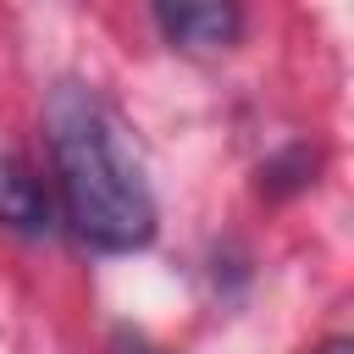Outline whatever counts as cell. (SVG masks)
Listing matches in <instances>:
<instances>
[{"instance_id": "1", "label": "cell", "mask_w": 354, "mask_h": 354, "mask_svg": "<svg viewBox=\"0 0 354 354\" xmlns=\"http://www.w3.org/2000/svg\"><path fill=\"white\" fill-rule=\"evenodd\" d=\"M50 160L72 232L100 254H133L155 238V194L122 116L88 83H55L44 105Z\"/></svg>"}, {"instance_id": "2", "label": "cell", "mask_w": 354, "mask_h": 354, "mask_svg": "<svg viewBox=\"0 0 354 354\" xmlns=\"http://www.w3.org/2000/svg\"><path fill=\"white\" fill-rule=\"evenodd\" d=\"M155 28L183 50H227L243 33V11L216 0H183V6H155Z\"/></svg>"}, {"instance_id": "3", "label": "cell", "mask_w": 354, "mask_h": 354, "mask_svg": "<svg viewBox=\"0 0 354 354\" xmlns=\"http://www.w3.org/2000/svg\"><path fill=\"white\" fill-rule=\"evenodd\" d=\"M0 227H11L22 238H44L55 227V210H50L44 183L17 155H0Z\"/></svg>"}, {"instance_id": "4", "label": "cell", "mask_w": 354, "mask_h": 354, "mask_svg": "<svg viewBox=\"0 0 354 354\" xmlns=\"http://www.w3.org/2000/svg\"><path fill=\"white\" fill-rule=\"evenodd\" d=\"M310 171H315V149L293 144L288 155H277V160L260 171V188H266V194H293V188L310 183Z\"/></svg>"}, {"instance_id": "5", "label": "cell", "mask_w": 354, "mask_h": 354, "mask_svg": "<svg viewBox=\"0 0 354 354\" xmlns=\"http://www.w3.org/2000/svg\"><path fill=\"white\" fill-rule=\"evenodd\" d=\"M315 354H354V343H348V337H326Z\"/></svg>"}]
</instances>
